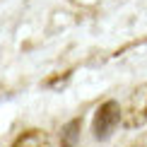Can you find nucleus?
Here are the masks:
<instances>
[{"label":"nucleus","mask_w":147,"mask_h":147,"mask_svg":"<svg viewBox=\"0 0 147 147\" xmlns=\"http://www.w3.org/2000/svg\"><path fill=\"white\" fill-rule=\"evenodd\" d=\"M12 147H53V140L51 135H48L46 130H27V133H22L20 138L15 140V145Z\"/></svg>","instance_id":"7ed1b4c3"},{"label":"nucleus","mask_w":147,"mask_h":147,"mask_svg":"<svg viewBox=\"0 0 147 147\" xmlns=\"http://www.w3.org/2000/svg\"><path fill=\"white\" fill-rule=\"evenodd\" d=\"M123 118V109L118 106V101L109 99L104 101L94 113V121H92V130H94V138L96 140H106L111 138V133L116 130V125L121 123Z\"/></svg>","instance_id":"f257e3e1"},{"label":"nucleus","mask_w":147,"mask_h":147,"mask_svg":"<svg viewBox=\"0 0 147 147\" xmlns=\"http://www.w3.org/2000/svg\"><path fill=\"white\" fill-rule=\"evenodd\" d=\"M80 130H82V118H72L70 123H65L60 130V147H75L80 140Z\"/></svg>","instance_id":"20e7f679"},{"label":"nucleus","mask_w":147,"mask_h":147,"mask_svg":"<svg viewBox=\"0 0 147 147\" xmlns=\"http://www.w3.org/2000/svg\"><path fill=\"white\" fill-rule=\"evenodd\" d=\"M121 123L125 128H142L147 123V82L140 84L138 89H133V94L128 96L123 106V118Z\"/></svg>","instance_id":"f03ea898"}]
</instances>
